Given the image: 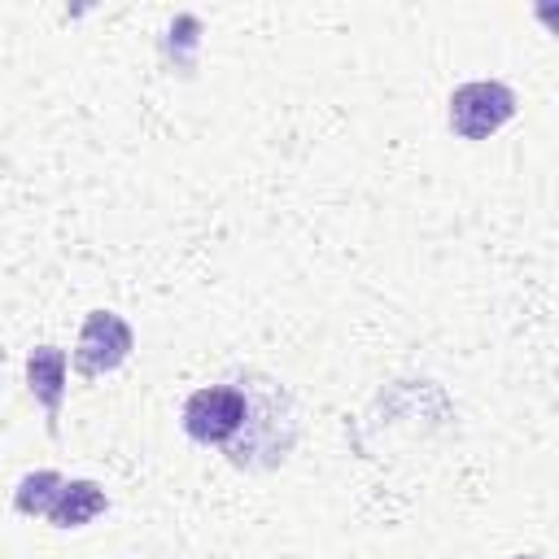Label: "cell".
Returning a JSON list of instances; mask_svg holds the SVG:
<instances>
[{
	"mask_svg": "<svg viewBox=\"0 0 559 559\" xmlns=\"http://www.w3.org/2000/svg\"><path fill=\"white\" fill-rule=\"evenodd\" d=\"M66 349L61 345H35L26 354V389L31 397L44 406V424H48V437H57V424H61V397H66Z\"/></svg>",
	"mask_w": 559,
	"mask_h": 559,
	"instance_id": "277c9868",
	"label": "cell"
},
{
	"mask_svg": "<svg viewBox=\"0 0 559 559\" xmlns=\"http://www.w3.org/2000/svg\"><path fill=\"white\" fill-rule=\"evenodd\" d=\"M515 559H542V555H515Z\"/></svg>",
	"mask_w": 559,
	"mask_h": 559,
	"instance_id": "52a82bcc",
	"label": "cell"
},
{
	"mask_svg": "<svg viewBox=\"0 0 559 559\" xmlns=\"http://www.w3.org/2000/svg\"><path fill=\"white\" fill-rule=\"evenodd\" d=\"M515 118V92L498 79H472L450 92V131L459 140H489Z\"/></svg>",
	"mask_w": 559,
	"mask_h": 559,
	"instance_id": "7a4b0ae2",
	"label": "cell"
},
{
	"mask_svg": "<svg viewBox=\"0 0 559 559\" xmlns=\"http://www.w3.org/2000/svg\"><path fill=\"white\" fill-rule=\"evenodd\" d=\"M61 485H66V476L52 472V467L26 472V476L17 480V489H13V511H17V515H35V520H44Z\"/></svg>",
	"mask_w": 559,
	"mask_h": 559,
	"instance_id": "8992f818",
	"label": "cell"
},
{
	"mask_svg": "<svg viewBox=\"0 0 559 559\" xmlns=\"http://www.w3.org/2000/svg\"><path fill=\"white\" fill-rule=\"evenodd\" d=\"M245 411H249V397L240 384H201L197 393H188L179 424H183L188 441L227 450L245 428Z\"/></svg>",
	"mask_w": 559,
	"mask_h": 559,
	"instance_id": "6da1fadb",
	"label": "cell"
},
{
	"mask_svg": "<svg viewBox=\"0 0 559 559\" xmlns=\"http://www.w3.org/2000/svg\"><path fill=\"white\" fill-rule=\"evenodd\" d=\"M105 511H109V493L96 480H66L57 489V498H52V507H48L44 520L52 528H83V524H92Z\"/></svg>",
	"mask_w": 559,
	"mask_h": 559,
	"instance_id": "5b68a950",
	"label": "cell"
},
{
	"mask_svg": "<svg viewBox=\"0 0 559 559\" xmlns=\"http://www.w3.org/2000/svg\"><path fill=\"white\" fill-rule=\"evenodd\" d=\"M131 349H135L131 323L118 310H92L79 328V341H74V371L87 380L109 376L131 358Z\"/></svg>",
	"mask_w": 559,
	"mask_h": 559,
	"instance_id": "3957f363",
	"label": "cell"
}]
</instances>
